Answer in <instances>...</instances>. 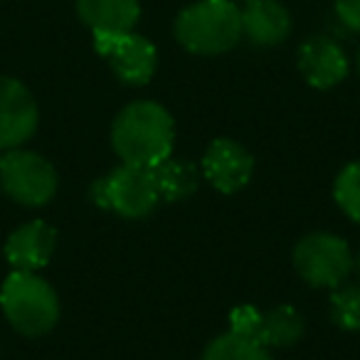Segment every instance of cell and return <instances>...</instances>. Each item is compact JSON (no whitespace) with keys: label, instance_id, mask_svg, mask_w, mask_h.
I'll use <instances>...</instances> for the list:
<instances>
[{"label":"cell","instance_id":"19","mask_svg":"<svg viewBox=\"0 0 360 360\" xmlns=\"http://www.w3.org/2000/svg\"><path fill=\"white\" fill-rule=\"evenodd\" d=\"M230 333L240 335V338H250L259 343L262 333V311L257 306L240 304L237 309H232L230 314Z\"/></svg>","mask_w":360,"mask_h":360},{"label":"cell","instance_id":"15","mask_svg":"<svg viewBox=\"0 0 360 360\" xmlns=\"http://www.w3.org/2000/svg\"><path fill=\"white\" fill-rule=\"evenodd\" d=\"M155 186H158V195L165 202H178L191 198L198 191V180L200 173L191 160H178V158H165L153 168Z\"/></svg>","mask_w":360,"mask_h":360},{"label":"cell","instance_id":"11","mask_svg":"<svg viewBox=\"0 0 360 360\" xmlns=\"http://www.w3.org/2000/svg\"><path fill=\"white\" fill-rule=\"evenodd\" d=\"M57 232L45 220H32L11 232L6 242V259L18 271H37L52 259Z\"/></svg>","mask_w":360,"mask_h":360},{"label":"cell","instance_id":"8","mask_svg":"<svg viewBox=\"0 0 360 360\" xmlns=\"http://www.w3.org/2000/svg\"><path fill=\"white\" fill-rule=\"evenodd\" d=\"M40 109L32 91L15 77H0V150L20 148L35 136Z\"/></svg>","mask_w":360,"mask_h":360},{"label":"cell","instance_id":"23","mask_svg":"<svg viewBox=\"0 0 360 360\" xmlns=\"http://www.w3.org/2000/svg\"><path fill=\"white\" fill-rule=\"evenodd\" d=\"M358 271H360V255H358Z\"/></svg>","mask_w":360,"mask_h":360},{"label":"cell","instance_id":"14","mask_svg":"<svg viewBox=\"0 0 360 360\" xmlns=\"http://www.w3.org/2000/svg\"><path fill=\"white\" fill-rule=\"evenodd\" d=\"M304 316L289 304H279L262 314L259 343L264 348H291L304 335Z\"/></svg>","mask_w":360,"mask_h":360},{"label":"cell","instance_id":"20","mask_svg":"<svg viewBox=\"0 0 360 360\" xmlns=\"http://www.w3.org/2000/svg\"><path fill=\"white\" fill-rule=\"evenodd\" d=\"M335 18L350 32L360 35V0H335Z\"/></svg>","mask_w":360,"mask_h":360},{"label":"cell","instance_id":"21","mask_svg":"<svg viewBox=\"0 0 360 360\" xmlns=\"http://www.w3.org/2000/svg\"><path fill=\"white\" fill-rule=\"evenodd\" d=\"M355 72H358V77H360V47H358V52H355Z\"/></svg>","mask_w":360,"mask_h":360},{"label":"cell","instance_id":"17","mask_svg":"<svg viewBox=\"0 0 360 360\" xmlns=\"http://www.w3.org/2000/svg\"><path fill=\"white\" fill-rule=\"evenodd\" d=\"M330 319L343 330H360V284H340L330 294Z\"/></svg>","mask_w":360,"mask_h":360},{"label":"cell","instance_id":"24","mask_svg":"<svg viewBox=\"0 0 360 360\" xmlns=\"http://www.w3.org/2000/svg\"><path fill=\"white\" fill-rule=\"evenodd\" d=\"M242 3H250V0H242Z\"/></svg>","mask_w":360,"mask_h":360},{"label":"cell","instance_id":"1","mask_svg":"<svg viewBox=\"0 0 360 360\" xmlns=\"http://www.w3.org/2000/svg\"><path fill=\"white\" fill-rule=\"evenodd\" d=\"M175 141V121L158 101L141 99L116 114L111 124V146L126 165L155 168L170 158Z\"/></svg>","mask_w":360,"mask_h":360},{"label":"cell","instance_id":"5","mask_svg":"<svg viewBox=\"0 0 360 360\" xmlns=\"http://www.w3.org/2000/svg\"><path fill=\"white\" fill-rule=\"evenodd\" d=\"M353 252L348 242L330 232H311L294 247V266L314 289H335L353 271Z\"/></svg>","mask_w":360,"mask_h":360},{"label":"cell","instance_id":"22","mask_svg":"<svg viewBox=\"0 0 360 360\" xmlns=\"http://www.w3.org/2000/svg\"><path fill=\"white\" fill-rule=\"evenodd\" d=\"M0 163H3V150H0Z\"/></svg>","mask_w":360,"mask_h":360},{"label":"cell","instance_id":"16","mask_svg":"<svg viewBox=\"0 0 360 360\" xmlns=\"http://www.w3.org/2000/svg\"><path fill=\"white\" fill-rule=\"evenodd\" d=\"M202 360H274L269 348L250 338H240L235 333H222L212 340L202 353Z\"/></svg>","mask_w":360,"mask_h":360},{"label":"cell","instance_id":"13","mask_svg":"<svg viewBox=\"0 0 360 360\" xmlns=\"http://www.w3.org/2000/svg\"><path fill=\"white\" fill-rule=\"evenodd\" d=\"M77 15L94 35L134 32L141 20L139 0H77Z\"/></svg>","mask_w":360,"mask_h":360},{"label":"cell","instance_id":"9","mask_svg":"<svg viewBox=\"0 0 360 360\" xmlns=\"http://www.w3.org/2000/svg\"><path fill=\"white\" fill-rule=\"evenodd\" d=\"M202 173L217 193H240L250 186L255 173L252 153L235 139H215L202 155Z\"/></svg>","mask_w":360,"mask_h":360},{"label":"cell","instance_id":"7","mask_svg":"<svg viewBox=\"0 0 360 360\" xmlns=\"http://www.w3.org/2000/svg\"><path fill=\"white\" fill-rule=\"evenodd\" d=\"M94 47L111 65L116 79L129 86H143L153 79L158 67V50L143 35H94Z\"/></svg>","mask_w":360,"mask_h":360},{"label":"cell","instance_id":"3","mask_svg":"<svg viewBox=\"0 0 360 360\" xmlns=\"http://www.w3.org/2000/svg\"><path fill=\"white\" fill-rule=\"evenodd\" d=\"M0 309L18 333L40 338L60 321V296L37 271L13 269L0 286Z\"/></svg>","mask_w":360,"mask_h":360},{"label":"cell","instance_id":"4","mask_svg":"<svg viewBox=\"0 0 360 360\" xmlns=\"http://www.w3.org/2000/svg\"><path fill=\"white\" fill-rule=\"evenodd\" d=\"M60 178L45 155L35 150L13 148L3 153L0 188L11 200L25 207H42L55 198Z\"/></svg>","mask_w":360,"mask_h":360},{"label":"cell","instance_id":"2","mask_svg":"<svg viewBox=\"0 0 360 360\" xmlns=\"http://www.w3.org/2000/svg\"><path fill=\"white\" fill-rule=\"evenodd\" d=\"M173 35L191 55H222L242 40V11L232 0H195L178 13Z\"/></svg>","mask_w":360,"mask_h":360},{"label":"cell","instance_id":"10","mask_svg":"<svg viewBox=\"0 0 360 360\" xmlns=\"http://www.w3.org/2000/svg\"><path fill=\"white\" fill-rule=\"evenodd\" d=\"M296 65L314 89H333L348 77L350 62L343 47L326 35H311L296 52Z\"/></svg>","mask_w":360,"mask_h":360},{"label":"cell","instance_id":"18","mask_svg":"<svg viewBox=\"0 0 360 360\" xmlns=\"http://www.w3.org/2000/svg\"><path fill=\"white\" fill-rule=\"evenodd\" d=\"M333 198L340 210L360 225V160L348 163L333 183Z\"/></svg>","mask_w":360,"mask_h":360},{"label":"cell","instance_id":"6","mask_svg":"<svg viewBox=\"0 0 360 360\" xmlns=\"http://www.w3.org/2000/svg\"><path fill=\"white\" fill-rule=\"evenodd\" d=\"M101 180L106 193V210H114L126 220H141L150 215L160 200L153 168L121 163Z\"/></svg>","mask_w":360,"mask_h":360},{"label":"cell","instance_id":"12","mask_svg":"<svg viewBox=\"0 0 360 360\" xmlns=\"http://www.w3.org/2000/svg\"><path fill=\"white\" fill-rule=\"evenodd\" d=\"M242 11V37L257 47H276L291 35V13L279 0H250Z\"/></svg>","mask_w":360,"mask_h":360}]
</instances>
